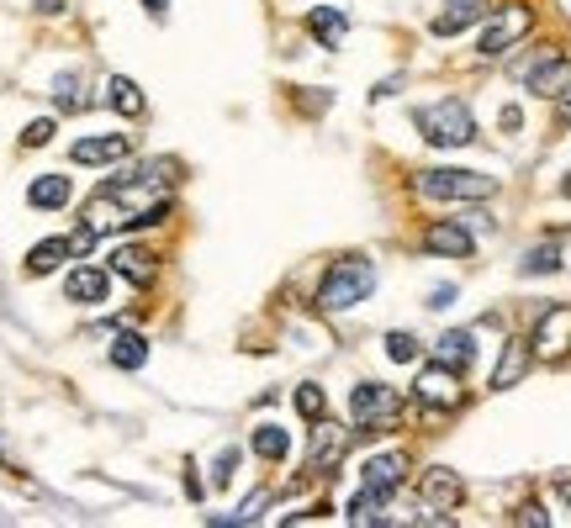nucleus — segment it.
<instances>
[{
    "label": "nucleus",
    "instance_id": "obj_8",
    "mask_svg": "<svg viewBox=\"0 0 571 528\" xmlns=\"http://www.w3.org/2000/svg\"><path fill=\"white\" fill-rule=\"evenodd\" d=\"M519 74H524V85L534 90V96H545V101H556V96H566V90H571V64L561 59L556 48H545L540 59L524 64Z\"/></svg>",
    "mask_w": 571,
    "mask_h": 528
},
{
    "label": "nucleus",
    "instance_id": "obj_1",
    "mask_svg": "<svg viewBox=\"0 0 571 528\" xmlns=\"http://www.w3.org/2000/svg\"><path fill=\"white\" fill-rule=\"evenodd\" d=\"M371 291H376V264L365 254H344V259L328 264V275L318 286V307L323 312H349V307H360Z\"/></svg>",
    "mask_w": 571,
    "mask_h": 528
},
{
    "label": "nucleus",
    "instance_id": "obj_5",
    "mask_svg": "<svg viewBox=\"0 0 571 528\" xmlns=\"http://www.w3.org/2000/svg\"><path fill=\"white\" fill-rule=\"evenodd\" d=\"M529 27H534V11L529 6H497L492 27L476 37V53H482V59H503L519 37H529Z\"/></svg>",
    "mask_w": 571,
    "mask_h": 528
},
{
    "label": "nucleus",
    "instance_id": "obj_27",
    "mask_svg": "<svg viewBox=\"0 0 571 528\" xmlns=\"http://www.w3.org/2000/svg\"><path fill=\"white\" fill-rule=\"evenodd\" d=\"M386 354H392L397 365H413L418 360V338L413 333H386Z\"/></svg>",
    "mask_w": 571,
    "mask_h": 528
},
{
    "label": "nucleus",
    "instance_id": "obj_11",
    "mask_svg": "<svg viewBox=\"0 0 571 528\" xmlns=\"http://www.w3.org/2000/svg\"><path fill=\"white\" fill-rule=\"evenodd\" d=\"M423 249L445 254V259H471L476 254V238L460 228V222H429V228H423Z\"/></svg>",
    "mask_w": 571,
    "mask_h": 528
},
{
    "label": "nucleus",
    "instance_id": "obj_35",
    "mask_svg": "<svg viewBox=\"0 0 571 528\" xmlns=\"http://www.w3.org/2000/svg\"><path fill=\"white\" fill-rule=\"evenodd\" d=\"M164 6H170V0H143V11H149V16H164Z\"/></svg>",
    "mask_w": 571,
    "mask_h": 528
},
{
    "label": "nucleus",
    "instance_id": "obj_14",
    "mask_svg": "<svg viewBox=\"0 0 571 528\" xmlns=\"http://www.w3.org/2000/svg\"><path fill=\"white\" fill-rule=\"evenodd\" d=\"M106 270H96V264H80V270H69L64 275V296L69 301H80V307H96V301H106Z\"/></svg>",
    "mask_w": 571,
    "mask_h": 528
},
{
    "label": "nucleus",
    "instance_id": "obj_34",
    "mask_svg": "<svg viewBox=\"0 0 571 528\" xmlns=\"http://www.w3.org/2000/svg\"><path fill=\"white\" fill-rule=\"evenodd\" d=\"M32 6H38V11H48V16H53V11H64L69 0H32Z\"/></svg>",
    "mask_w": 571,
    "mask_h": 528
},
{
    "label": "nucleus",
    "instance_id": "obj_6",
    "mask_svg": "<svg viewBox=\"0 0 571 528\" xmlns=\"http://www.w3.org/2000/svg\"><path fill=\"white\" fill-rule=\"evenodd\" d=\"M349 444H355V433L339 428V423H328V418H318V423H312L307 470H312V476H328V481H334V470H339V460L349 455Z\"/></svg>",
    "mask_w": 571,
    "mask_h": 528
},
{
    "label": "nucleus",
    "instance_id": "obj_29",
    "mask_svg": "<svg viewBox=\"0 0 571 528\" xmlns=\"http://www.w3.org/2000/svg\"><path fill=\"white\" fill-rule=\"evenodd\" d=\"M238 460H244L238 449H223V455H217V465H212V481H217V486H228V481H233V470H238Z\"/></svg>",
    "mask_w": 571,
    "mask_h": 528
},
{
    "label": "nucleus",
    "instance_id": "obj_32",
    "mask_svg": "<svg viewBox=\"0 0 571 528\" xmlns=\"http://www.w3.org/2000/svg\"><path fill=\"white\" fill-rule=\"evenodd\" d=\"M497 122H503V132H519L524 127V111L519 106H503V117H497Z\"/></svg>",
    "mask_w": 571,
    "mask_h": 528
},
{
    "label": "nucleus",
    "instance_id": "obj_10",
    "mask_svg": "<svg viewBox=\"0 0 571 528\" xmlns=\"http://www.w3.org/2000/svg\"><path fill=\"white\" fill-rule=\"evenodd\" d=\"M418 497H423V507L450 513V507H460V497H466V481H460L455 470H445V465H429L423 481H418Z\"/></svg>",
    "mask_w": 571,
    "mask_h": 528
},
{
    "label": "nucleus",
    "instance_id": "obj_20",
    "mask_svg": "<svg viewBox=\"0 0 571 528\" xmlns=\"http://www.w3.org/2000/svg\"><path fill=\"white\" fill-rule=\"evenodd\" d=\"M249 449H254L260 460L281 465V460L291 455V433H286L281 423H260V428H254V439H249Z\"/></svg>",
    "mask_w": 571,
    "mask_h": 528
},
{
    "label": "nucleus",
    "instance_id": "obj_13",
    "mask_svg": "<svg viewBox=\"0 0 571 528\" xmlns=\"http://www.w3.org/2000/svg\"><path fill=\"white\" fill-rule=\"evenodd\" d=\"M529 365H534V344L529 338H508L503 360H497V370H492V391H513L529 375Z\"/></svg>",
    "mask_w": 571,
    "mask_h": 528
},
{
    "label": "nucleus",
    "instance_id": "obj_33",
    "mask_svg": "<svg viewBox=\"0 0 571 528\" xmlns=\"http://www.w3.org/2000/svg\"><path fill=\"white\" fill-rule=\"evenodd\" d=\"M450 301H455V286H434V296H429V307H434V312H445Z\"/></svg>",
    "mask_w": 571,
    "mask_h": 528
},
{
    "label": "nucleus",
    "instance_id": "obj_12",
    "mask_svg": "<svg viewBox=\"0 0 571 528\" xmlns=\"http://www.w3.org/2000/svg\"><path fill=\"white\" fill-rule=\"evenodd\" d=\"M112 270L122 280H133V286H154V275H159V254L154 249H138V243H122V249H112Z\"/></svg>",
    "mask_w": 571,
    "mask_h": 528
},
{
    "label": "nucleus",
    "instance_id": "obj_22",
    "mask_svg": "<svg viewBox=\"0 0 571 528\" xmlns=\"http://www.w3.org/2000/svg\"><path fill=\"white\" fill-rule=\"evenodd\" d=\"M106 106L122 111V117H143V111H149V101L138 96V85L122 80V74H112V80H106Z\"/></svg>",
    "mask_w": 571,
    "mask_h": 528
},
{
    "label": "nucleus",
    "instance_id": "obj_36",
    "mask_svg": "<svg viewBox=\"0 0 571 528\" xmlns=\"http://www.w3.org/2000/svg\"><path fill=\"white\" fill-rule=\"evenodd\" d=\"M556 497H561V502H571V476H561V481H556Z\"/></svg>",
    "mask_w": 571,
    "mask_h": 528
},
{
    "label": "nucleus",
    "instance_id": "obj_3",
    "mask_svg": "<svg viewBox=\"0 0 571 528\" xmlns=\"http://www.w3.org/2000/svg\"><path fill=\"white\" fill-rule=\"evenodd\" d=\"M413 191L429 201H487L497 191V180L476 175V169H418Z\"/></svg>",
    "mask_w": 571,
    "mask_h": 528
},
{
    "label": "nucleus",
    "instance_id": "obj_19",
    "mask_svg": "<svg viewBox=\"0 0 571 528\" xmlns=\"http://www.w3.org/2000/svg\"><path fill=\"white\" fill-rule=\"evenodd\" d=\"M69 254H80V249H75V238H43L38 249L27 254V275H48V270H59Z\"/></svg>",
    "mask_w": 571,
    "mask_h": 528
},
{
    "label": "nucleus",
    "instance_id": "obj_7",
    "mask_svg": "<svg viewBox=\"0 0 571 528\" xmlns=\"http://www.w3.org/2000/svg\"><path fill=\"white\" fill-rule=\"evenodd\" d=\"M413 396L423 407H439V412H455L460 407V370H450V365H423L418 370V381H413Z\"/></svg>",
    "mask_w": 571,
    "mask_h": 528
},
{
    "label": "nucleus",
    "instance_id": "obj_9",
    "mask_svg": "<svg viewBox=\"0 0 571 528\" xmlns=\"http://www.w3.org/2000/svg\"><path fill=\"white\" fill-rule=\"evenodd\" d=\"M529 344H534V360H561V354H571V307L540 312Z\"/></svg>",
    "mask_w": 571,
    "mask_h": 528
},
{
    "label": "nucleus",
    "instance_id": "obj_2",
    "mask_svg": "<svg viewBox=\"0 0 571 528\" xmlns=\"http://www.w3.org/2000/svg\"><path fill=\"white\" fill-rule=\"evenodd\" d=\"M418 132H423V143H434V148H466L476 138V117H471V106L466 101H434V106H418Z\"/></svg>",
    "mask_w": 571,
    "mask_h": 528
},
{
    "label": "nucleus",
    "instance_id": "obj_17",
    "mask_svg": "<svg viewBox=\"0 0 571 528\" xmlns=\"http://www.w3.org/2000/svg\"><path fill=\"white\" fill-rule=\"evenodd\" d=\"M27 201L38 206V212H59V206L75 201V180L69 175H38L27 185Z\"/></svg>",
    "mask_w": 571,
    "mask_h": 528
},
{
    "label": "nucleus",
    "instance_id": "obj_25",
    "mask_svg": "<svg viewBox=\"0 0 571 528\" xmlns=\"http://www.w3.org/2000/svg\"><path fill=\"white\" fill-rule=\"evenodd\" d=\"M291 402H297V412H302V423H318V418H328V396H323V386H297V396H291Z\"/></svg>",
    "mask_w": 571,
    "mask_h": 528
},
{
    "label": "nucleus",
    "instance_id": "obj_26",
    "mask_svg": "<svg viewBox=\"0 0 571 528\" xmlns=\"http://www.w3.org/2000/svg\"><path fill=\"white\" fill-rule=\"evenodd\" d=\"M524 275H550V270H561V249H550V243H540V249H529V259L519 264Z\"/></svg>",
    "mask_w": 571,
    "mask_h": 528
},
{
    "label": "nucleus",
    "instance_id": "obj_21",
    "mask_svg": "<svg viewBox=\"0 0 571 528\" xmlns=\"http://www.w3.org/2000/svg\"><path fill=\"white\" fill-rule=\"evenodd\" d=\"M307 32L318 37L323 48H339L344 43V32H349V22H344V11H334V6H318L307 16Z\"/></svg>",
    "mask_w": 571,
    "mask_h": 528
},
{
    "label": "nucleus",
    "instance_id": "obj_16",
    "mask_svg": "<svg viewBox=\"0 0 571 528\" xmlns=\"http://www.w3.org/2000/svg\"><path fill=\"white\" fill-rule=\"evenodd\" d=\"M69 159H75V164H117V159H127V138H122V132L80 138L75 148H69Z\"/></svg>",
    "mask_w": 571,
    "mask_h": 528
},
{
    "label": "nucleus",
    "instance_id": "obj_23",
    "mask_svg": "<svg viewBox=\"0 0 571 528\" xmlns=\"http://www.w3.org/2000/svg\"><path fill=\"white\" fill-rule=\"evenodd\" d=\"M112 365H117V370H143V365H149V338H138V333H117V344H112Z\"/></svg>",
    "mask_w": 571,
    "mask_h": 528
},
{
    "label": "nucleus",
    "instance_id": "obj_37",
    "mask_svg": "<svg viewBox=\"0 0 571 528\" xmlns=\"http://www.w3.org/2000/svg\"><path fill=\"white\" fill-rule=\"evenodd\" d=\"M561 196H571V175H566V180H561Z\"/></svg>",
    "mask_w": 571,
    "mask_h": 528
},
{
    "label": "nucleus",
    "instance_id": "obj_24",
    "mask_svg": "<svg viewBox=\"0 0 571 528\" xmlns=\"http://www.w3.org/2000/svg\"><path fill=\"white\" fill-rule=\"evenodd\" d=\"M476 16H482V6H476V0H450V11L434 16V37H455L460 27H471Z\"/></svg>",
    "mask_w": 571,
    "mask_h": 528
},
{
    "label": "nucleus",
    "instance_id": "obj_31",
    "mask_svg": "<svg viewBox=\"0 0 571 528\" xmlns=\"http://www.w3.org/2000/svg\"><path fill=\"white\" fill-rule=\"evenodd\" d=\"M48 138H53V122H48V117H38V122H32V127L22 132V143H27V148H43Z\"/></svg>",
    "mask_w": 571,
    "mask_h": 528
},
{
    "label": "nucleus",
    "instance_id": "obj_15",
    "mask_svg": "<svg viewBox=\"0 0 571 528\" xmlns=\"http://www.w3.org/2000/svg\"><path fill=\"white\" fill-rule=\"evenodd\" d=\"M402 476H408V455H371L365 460V486L371 492H381V497H392L397 486H402Z\"/></svg>",
    "mask_w": 571,
    "mask_h": 528
},
{
    "label": "nucleus",
    "instance_id": "obj_18",
    "mask_svg": "<svg viewBox=\"0 0 571 528\" xmlns=\"http://www.w3.org/2000/svg\"><path fill=\"white\" fill-rule=\"evenodd\" d=\"M434 360H439V365H450V370H466V365L476 360V338H471L466 328L445 333V338L434 344Z\"/></svg>",
    "mask_w": 571,
    "mask_h": 528
},
{
    "label": "nucleus",
    "instance_id": "obj_30",
    "mask_svg": "<svg viewBox=\"0 0 571 528\" xmlns=\"http://www.w3.org/2000/svg\"><path fill=\"white\" fill-rule=\"evenodd\" d=\"M513 523H524V528H545V523H550V513H545L540 502H524L519 513H513Z\"/></svg>",
    "mask_w": 571,
    "mask_h": 528
},
{
    "label": "nucleus",
    "instance_id": "obj_28",
    "mask_svg": "<svg viewBox=\"0 0 571 528\" xmlns=\"http://www.w3.org/2000/svg\"><path fill=\"white\" fill-rule=\"evenodd\" d=\"M53 96H59L64 111H85V96H80V80H75V74H64V80L53 85Z\"/></svg>",
    "mask_w": 571,
    "mask_h": 528
},
{
    "label": "nucleus",
    "instance_id": "obj_4",
    "mask_svg": "<svg viewBox=\"0 0 571 528\" xmlns=\"http://www.w3.org/2000/svg\"><path fill=\"white\" fill-rule=\"evenodd\" d=\"M402 412V396L386 386V381H360L355 386V396H349V418H355V428L360 433H376V428H386Z\"/></svg>",
    "mask_w": 571,
    "mask_h": 528
}]
</instances>
